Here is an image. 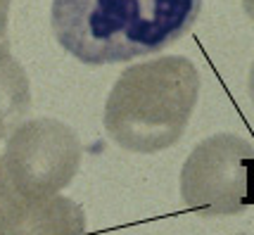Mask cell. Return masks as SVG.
<instances>
[{
    "label": "cell",
    "instance_id": "cell-8",
    "mask_svg": "<svg viewBox=\"0 0 254 235\" xmlns=\"http://www.w3.org/2000/svg\"><path fill=\"white\" fill-rule=\"evenodd\" d=\"M247 88H250V98H252V102H254V64H252V69H250V78H247Z\"/></svg>",
    "mask_w": 254,
    "mask_h": 235
},
{
    "label": "cell",
    "instance_id": "cell-6",
    "mask_svg": "<svg viewBox=\"0 0 254 235\" xmlns=\"http://www.w3.org/2000/svg\"><path fill=\"white\" fill-rule=\"evenodd\" d=\"M31 112V88L22 64L12 57L10 41H0V138L22 126Z\"/></svg>",
    "mask_w": 254,
    "mask_h": 235
},
{
    "label": "cell",
    "instance_id": "cell-9",
    "mask_svg": "<svg viewBox=\"0 0 254 235\" xmlns=\"http://www.w3.org/2000/svg\"><path fill=\"white\" fill-rule=\"evenodd\" d=\"M243 7H245V12L254 19V0H243Z\"/></svg>",
    "mask_w": 254,
    "mask_h": 235
},
{
    "label": "cell",
    "instance_id": "cell-2",
    "mask_svg": "<svg viewBox=\"0 0 254 235\" xmlns=\"http://www.w3.org/2000/svg\"><path fill=\"white\" fill-rule=\"evenodd\" d=\"M199 95L197 67L169 55L124 69L107 95L105 131L131 152H159L176 145Z\"/></svg>",
    "mask_w": 254,
    "mask_h": 235
},
{
    "label": "cell",
    "instance_id": "cell-7",
    "mask_svg": "<svg viewBox=\"0 0 254 235\" xmlns=\"http://www.w3.org/2000/svg\"><path fill=\"white\" fill-rule=\"evenodd\" d=\"M7 12L10 0H0V41H7Z\"/></svg>",
    "mask_w": 254,
    "mask_h": 235
},
{
    "label": "cell",
    "instance_id": "cell-1",
    "mask_svg": "<svg viewBox=\"0 0 254 235\" xmlns=\"http://www.w3.org/2000/svg\"><path fill=\"white\" fill-rule=\"evenodd\" d=\"M202 0H53L57 43L90 67L166 50L197 22Z\"/></svg>",
    "mask_w": 254,
    "mask_h": 235
},
{
    "label": "cell",
    "instance_id": "cell-10",
    "mask_svg": "<svg viewBox=\"0 0 254 235\" xmlns=\"http://www.w3.org/2000/svg\"><path fill=\"white\" fill-rule=\"evenodd\" d=\"M238 235H245V233H238Z\"/></svg>",
    "mask_w": 254,
    "mask_h": 235
},
{
    "label": "cell",
    "instance_id": "cell-5",
    "mask_svg": "<svg viewBox=\"0 0 254 235\" xmlns=\"http://www.w3.org/2000/svg\"><path fill=\"white\" fill-rule=\"evenodd\" d=\"M86 214L74 200L26 197L10 183L0 162V235H86Z\"/></svg>",
    "mask_w": 254,
    "mask_h": 235
},
{
    "label": "cell",
    "instance_id": "cell-4",
    "mask_svg": "<svg viewBox=\"0 0 254 235\" xmlns=\"http://www.w3.org/2000/svg\"><path fill=\"white\" fill-rule=\"evenodd\" d=\"M10 183L26 197H53L74 180L81 143L71 126L38 117L17 126L0 157Z\"/></svg>",
    "mask_w": 254,
    "mask_h": 235
},
{
    "label": "cell",
    "instance_id": "cell-3",
    "mask_svg": "<svg viewBox=\"0 0 254 235\" xmlns=\"http://www.w3.org/2000/svg\"><path fill=\"white\" fill-rule=\"evenodd\" d=\"M181 197L199 216H233L254 204V147L235 133L202 140L181 169Z\"/></svg>",
    "mask_w": 254,
    "mask_h": 235
}]
</instances>
